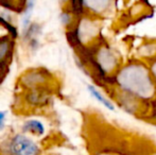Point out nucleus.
Returning a JSON list of instances; mask_svg holds the SVG:
<instances>
[{
  "label": "nucleus",
  "mask_w": 156,
  "mask_h": 155,
  "mask_svg": "<svg viewBox=\"0 0 156 155\" xmlns=\"http://www.w3.org/2000/svg\"><path fill=\"white\" fill-rule=\"evenodd\" d=\"M114 80L120 93L138 102L147 101L156 96V84L150 68L140 60L120 67Z\"/></svg>",
  "instance_id": "f257e3e1"
},
{
  "label": "nucleus",
  "mask_w": 156,
  "mask_h": 155,
  "mask_svg": "<svg viewBox=\"0 0 156 155\" xmlns=\"http://www.w3.org/2000/svg\"><path fill=\"white\" fill-rule=\"evenodd\" d=\"M91 66L89 68H94L99 77H109L111 75H116L120 65V58L116 55L115 51L108 45L101 44L94 50L90 56Z\"/></svg>",
  "instance_id": "f03ea898"
},
{
  "label": "nucleus",
  "mask_w": 156,
  "mask_h": 155,
  "mask_svg": "<svg viewBox=\"0 0 156 155\" xmlns=\"http://www.w3.org/2000/svg\"><path fill=\"white\" fill-rule=\"evenodd\" d=\"M1 155H41L39 145L29 135L16 133L11 135L0 145Z\"/></svg>",
  "instance_id": "7ed1b4c3"
},
{
  "label": "nucleus",
  "mask_w": 156,
  "mask_h": 155,
  "mask_svg": "<svg viewBox=\"0 0 156 155\" xmlns=\"http://www.w3.org/2000/svg\"><path fill=\"white\" fill-rule=\"evenodd\" d=\"M50 80V75L43 68H34L27 70L19 78V85L25 89H35L47 87Z\"/></svg>",
  "instance_id": "20e7f679"
},
{
  "label": "nucleus",
  "mask_w": 156,
  "mask_h": 155,
  "mask_svg": "<svg viewBox=\"0 0 156 155\" xmlns=\"http://www.w3.org/2000/svg\"><path fill=\"white\" fill-rule=\"evenodd\" d=\"M80 10L88 13L90 17H101L112 11L115 0H78Z\"/></svg>",
  "instance_id": "39448f33"
},
{
  "label": "nucleus",
  "mask_w": 156,
  "mask_h": 155,
  "mask_svg": "<svg viewBox=\"0 0 156 155\" xmlns=\"http://www.w3.org/2000/svg\"><path fill=\"white\" fill-rule=\"evenodd\" d=\"M76 28L74 30V36L78 44L90 43L99 33V28L96 21L93 20L90 16L84 18L76 23Z\"/></svg>",
  "instance_id": "423d86ee"
},
{
  "label": "nucleus",
  "mask_w": 156,
  "mask_h": 155,
  "mask_svg": "<svg viewBox=\"0 0 156 155\" xmlns=\"http://www.w3.org/2000/svg\"><path fill=\"white\" fill-rule=\"evenodd\" d=\"M47 87H41V88H35L28 90L27 95L25 97V103L29 107L36 108L43 107L49 101V97L47 93Z\"/></svg>",
  "instance_id": "0eeeda50"
},
{
  "label": "nucleus",
  "mask_w": 156,
  "mask_h": 155,
  "mask_svg": "<svg viewBox=\"0 0 156 155\" xmlns=\"http://www.w3.org/2000/svg\"><path fill=\"white\" fill-rule=\"evenodd\" d=\"M21 132L29 136L41 137L46 133L45 124L38 119H28L21 125Z\"/></svg>",
  "instance_id": "6e6552de"
},
{
  "label": "nucleus",
  "mask_w": 156,
  "mask_h": 155,
  "mask_svg": "<svg viewBox=\"0 0 156 155\" xmlns=\"http://www.w3.org/2000/svg\"><path fill=\"white\" fill-rule=\"evenodd\" d=\"M137 55L140 61L147 60L152 62L156 58V41H144L137 48Z\"/></svg>",
  "instance_id": "1a4fd4ad"
},
{
  "label": "nucleus",
  "mask_w": 156,
  "mask_h": 155,
  "mask_svg": "<svg viewBox=\"0 0 156 155\" xmlns=\"http://www.w3.org/2000/svg\"><path fill=\"white\" fill-rule=\"evenodd\" d=\"M13 53V39L10 35L0 37V66L6 64V61L11 60Z\"/></svg>",
  "instance_id": "9d476101"
},
{
  "label": "nucleus",
  "mask_w": 156,
  "mask_h": 155,
  "mask_svg": "<svg viewBox=\"0 0 156 155\" xmlns=\"http://www.w3.org/2000/svg\"><path fill=\"white\" fill-rule=\"evenodd\" d=\"M87 89H88L89 93L99 102V103L102 104L104 107H106L109 111H115V105H114L113 101H111L109 99H107L105 96L102 95L101 91H99L94 85H87Z\"/></svg>",
  "instance_id": "9b49d317"
},
{
  "label": "nucleus",
  "mask_w": 156,
  "mask_h": 155,
  "mask_svg": "<svg viewBox=\"0 0 156 155\" xmlns=\"http://www.w3.org/2000/svg\"><path fill=\"white\" fill-rule=\"evenodd\" d=\"M61 23L65 27H70L73 23V15L68 11H64L61 14Z\"/></svg>",
  "instance_id": "f8f14e48"
},
{
  "label": "nucleus",
  "mask_w": 156,
  "mask_h": 155,
  "mask_svg": "<svg viewBox=\"0 0 156 155\" xmlns=\"http://www.w3.org/2000/svg\"><path fill=\"white\" fill-rule=\"evenodd\" d=\"M6 116H8V112L6 111H0V132L2 130H4V128H5Z\"/></svg>",
  "instance_id": "ddd939ff"
},
{
  "label": "nucleus",
  "mask_w": 156,
  "mask_h": 155,
  "mask_svg": "<svg viewBox=\"0 0 156 155\" xmlns=\"http://www.w3.org/2000/svg\"><path fill=\"white\" fill-rule=\"evenodd\" d=\"M150 63H151L150 64V70H151V73H152L153 79H154L155 84H156V58Z\"/></svg>",
  "instance_id": "4468645a"
},
{
  "label": "nucleus",
  "mask_w": 156,
  "mask_h": 155,
  "mask_svg": "<svg viewBox=\"0 0 156 155\" xmlns=\"http://www.w3.org/2000/svg\"><path fill=\"white\" fill-rule=\"evenodd\" d=\"M52 155H58V154H52Z\"/></svg>",
  "instance_id": "2eb2a0df"
}]
</instances>
